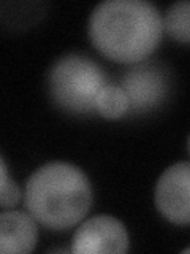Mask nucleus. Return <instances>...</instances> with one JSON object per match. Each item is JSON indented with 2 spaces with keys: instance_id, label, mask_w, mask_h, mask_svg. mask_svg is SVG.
<instances>
[{
  "instance_id": "nucleus-5",
  "label": "nucleus",
  "mask_w": 190,
  "mask_h": 254,
  "mask_svg": "<svg viewBox=\"0 0 190 254\" xmlns=\"http://www.w3.org/2000/svg\"><path fill=\"white\" fill-rule=\"evenodd\" d=\"M130 237L127 227L111 214H98L84 221L71 240V253L76 254H122L129 251Z\"/></svg>"
},
{
  "instance_id": "nucleus-1",
  "label": "nucleus",
  "mask_w": 190,
  "mask_h": 254,
  "mask_svg": "<svg viewBox=\"0 0 190 254\" xmlns=\"http://www.w3.org/2000/svg\"><path fill=\"white\" fill-rule=\"evenodd\" d=\"M163 18L146 0H106L94 8L89 37L95 50L121 64L144 62L160 45Z\"/></svg>"
},
{
  "instance_id": "nucleus-6",
  "label": "nucleus",
  "mask_w": 190,
  "mask_h": 254,
  "mask_svg": "<svg viewBox=\"0 0 190 254\" xmlns=\"http://www.w3.org/2000/svg\"><path fill=\"white\" fill-rule=\"evenodd\" d=\"M155 206L173 224L187 226L190 221V164L187 161L168 167L157 181Z\"/></svg>"
},
{
  "instance_id": "nucleus-10",
  "label": "nucleus",
  "mask_w": 190,
  "mask_h": 254,
  "mask_svg": "<svg viewBox=\"0 0 190 254\" xmlns=\"http://www.w3.org/2000/svg\"><path fill=\"white\" fill-rule=\"evenodd\" d=\"M21 198V189L16 185V181L11 178L5 183V186L0 189V206L2 208H13L14 205H18Z\"/></svg>"
},
{
  "instance_id": "nucleus-11",
  "label": "nucleus",
  "mask_w": 190,
  "mask_h": 254,
  "mask_svg": "<svg viewBox=\"0 0 190 254\" xmlns=\"http://www.w3.org/2000/svg\"><path fill=\"white\" fill-rule=\"evenodd\" d=\"M10 180V175H8V167L3 161L2 154H0V189L5 186V183Z\"/></svg>"
},
{
  "instance_id": "nucleus-3",
  "label": "nucleus",
  "mask_w": 190,
  "mask_h": 254,
  "mask_svg": "<svg viewBox=\"0 0 190 254\" xmlns=\"http://www.w3.org/2000/svg\"><path fill=\"white\" fill-rule=\"evenodd\" d=\"M109 84L97 62L83 54H67L54 62L48 89L59 108L71 115H94L100 91Z\"/></svg>"
},
{
  "instance_id": "nucleus-9",
  "label": "nucleus",
  "mask_w": 190,
  "mask_h": 254,
  "mask_svg": "<svg viewBox=\"0 0 190 254\" xmlns=\"http://www.w3.org/2000/svg\"><path fill=\"white\" fill-rule=\"evenodd\" d=\"M95 111L106 119H119L129 113V102L121 86L106 84L103 87L95 102Z\"/></svg>"
},
{
  "instance_id": "nucleus-8",
  "label": "nucleus",
  "mask_w": 190,
  "mask_h": 254,
  "mask_svg": "<svg viewBox=\"0 0 190 254\" xmlns=\"http://www.w3.org/2000/svg\"><path fill=\"white\" fill-rule=\"evenodd\" d=\"M190 24V3L187 0L173 3L165 13L163 19V29L166 30L171 38H174L179 43L187 45L190 40L189 32Z\"/></svg>"
},
{
  "instance_id": "nucleus-2",
  "label": "nucleus",
  "mask_w": 190,
  "mask_h": 254,
  "mask_svg": "<svg viewBox=\"0 0 190 254\" xmlns=\"http://www.w3.org/2000/svg\"><path fill=\"white\" fill-rule=\"evenodd\" d=\"M24 202L38 224L51 230H67L83 221L91 210L92 185L78 165L48 162L32 173Z\"/></svg>"
},
{
  "instance_id": "nucleus-4",
  "label": "nucleus",
  "mask_w": 190,
  "mask_h": 254,
  "mask_svg": "<svg viewBox=\"0 0 190 254\" xmlns=\"http://www.w3.org/2000/svg\"><path fill=\"white\" fill-rule=\"evenodd\" d=\"M121 89L129 102L130 113H149L168 97L170 78L166 70L155 62L132 64L122 76Z\"/></svg>"
},
{
  "instance_id": "nucleus-7",
  "label": "nucleus",
  "mask_w": 190,
  "mask_h": 254,
  "mask_svg": "<svg viewBox=\"0 0 190 254\" xmlns=\"http://www.w3.org/2000/svg\"><path fill=\"white\" fill-rule=\"evenodd\" d=\"M35 219L22 211L0 213V254H27L37 246Z\"/></svg>"
}]
</instances>
